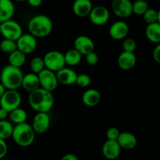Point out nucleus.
<instances>
[{
	"mask_svg": "<svg viewBox=\"0 0 160 160\" xmlns=\"http://www.w3.org/2000/svg\"><path fill=\"white\" fill-rule=\"evenodd\" d=\"M13 126L9 121L6 120H0V138L6 139L12 137Z\"/></svg>",
	"mask_w": 160,
	"mask_h": 160,
	"instance_id": "nucleus-27",
	"label": "nucleus"
},
{
	"mask_svg": "<svg viewBox=\"0 0 160 160\" xmlns=\"http://www.w3.org/2000/svg\"><path fill=\"white\" fill-rule=\"evenodd\" d=\"M146 38L152 43L160 42V23L159 22L149 23L145 29Z\"/></svg>",
	"mask_w": 160,
	"mask_h": 160,
	"instance_id": "nucleus-23",
	"label": "nucleus"
},
{
	"mask_svg": "<svg viewBox=\"0 0 160 160\" xmlns=\"http://www.w3.org/2000/svg\"><path fill=\"white\" fill-rule=\"evenodd\" d=\"M13 1H16V2H25V1H27V0H13Z\"/></svg>",
	"mask_w": 160,
	"mask_h": 160,
	"instance_id": "nucleus-43",
	"label": "nucleus"
},
{
	"mask_svg": "<svg viewBox=\"0 0 160 160\" xmlns=\"http://www.w3.org/2000/svg\"><path fill=\"white\" fill-rule=\"evenodd\" d=\"M132 3L131 0H112V10L120 18H128L133 13Z\"/></svg>",
	"mask_w": 160,
	"mask_h": 160,
	"instance_id": "nucleus-10",
	"label": "nucleus"
},
{
	"mask_svg": "<svg viewBox=\"0 0 160 160\" xmlns=\"http://www.w3.org/2000/svg\"><path fill=\"white\" fill-rule=\"evenodd\" d=\"M56 75L58 82L63 85H71L75 84L78 77V74L74 70L65 67L56 72Z\"/></svg>",
	"mask_w": 160,
	"mask_h": 160,
	"instance_id": "nucleus-16",
	"label": "nucleus"
},
{
	"mask_svg": "<svg viewBox=\"0 0 160 160\" xmlns=\"http://www.w3.org/2000/svg\"><path fill=\"white\" fill-rule=\"evenodd\" d=\"M0 49L5 53H11L12 52L15 51L17 49V42L10 39L4 38L1 42H0Z\"/></svg>",
	"mask_w": 160,
	"mask_h": 160,
	"instance_id": "nucleus-29",
	"label": "nucleus"
},
{
	"mask_svg": "<svg viewBox=\"0 0 160 160\" xmlns=\"http://www.w3.org/2000/svg\"><path fill=\"white\" fill-rule=\"evenodd\" d=\"M123 51L127 52H133L135 51L137 48V43L136 41L133 38H127L123 42Z\"/></svg>",
	"mask_w": 160,
	"mask_h": 160,
	"instance_id": "nucleus-33",
	"label": "nucleus"
},
{
	"mask_svg": "<svg viewBox=\"0 0 160 160\" xmlns=\"http://www.w3.org/2000/svg\"><path fill=\"white\" fill-rule=\"evenodd\" d=\"M109 35L114 40H122L129 33V26L126 22L118 20L112 23L109 28Z\"/></svg>",
	"mask_w": 160,
	"mask_h": 160,
	"instance_id": "nucleus-14",
	"label": "nucleus"
},
{
	"mask_svg": "<svg viewBox=\"0 0 160 160\" xmlns=\"http://www.w3.org/2000/svg\"><path fill=\"white\" fill-rule=\"evenodd\" d=\"M28 102L31 107L37 112H48L53 107L55 98L52 92L39 87L30 92Z\"/></svg>",
	"mask_w": 160,
	"mask_h": 160,
	"instance_id": "nucleus-1",
	"label": "nucleus"
},
{
	"mask_svg": "<svg viewBox=\"0 0 160 160\" xmlns=\"http://www.w3.org/2000/svg\"><path fill=\"white\" fill-rule=\"evenodd\" d=\"M73 45H74L75 49L78 50L81 55H84V56L94 51V48H95V44L92 39L86 35H80L77 37Z\"/></svg>",
	"mask_w": 160,
	"mask_h": 160,
	"instance_id": "nucleus-15",
	"label": "nucleus"
},
{
	"mask_svg": "<svg viewBox=\"0 0 160 160\" xmlns=\"http://www.w3.org/2000/svg\"><path fill=\"white\" fill-rule=\"evenodd\" d=\"M28 31L35 38H45L51 34L53 28L51 19L46 15H36L28 22Z\"/></svg>",
	"mask_w": 160,
	"mask_h": 160,
	"instance_id": "nucleus-2",
	"label": "nucleus"
},
{
	"mask_svg": "<svg viewBox=\"0 0 160 160\" xmlns=\"http://www.w3.org/2000/svg\"><path fill=\"white\" fill-rule=\"evenodd\" d=\"M81 58H82V55L75 48L68 50L64 54L66 65H68L70 67H74V66L78 65L81 62Z\"/></svg>",
	"mask_w": 160,
	"mask_h": 160,
	"instance_id": "nucleus-25",
	"label": "nucleus"
},
{
	"mask_svg": "<svg viewBox=\"0 0 160 160\" xmlns=\"http://www.w3.org/2000/svg\"><path fill=\"white\" fill-rule=\"evenodd\" d=\"M28 4L33 7H38L42 4L43 0H27Z\"/></svg>",
	"mask_w": 160,
	"mask_h": 160,
	"instance_id": "nucleus-38",
	"label": "nucleus"
},
{
	"mask_svg": "<svg viewBox=\"0 0 160 160\" xmlns=\"http://www.w3.org/2000/svg\"><path fill=\"white\" fill-rule=\"evenodd\" d=\"M12 138L17 145L21 147H28L34 142L35 132L31 125L24 122L13 127Z\"/></svg>",
	"mask_w": 160,
	"mask_h": 160,
	"instance_id": "nucleus-4",
	"label": "nucleus"
},
{
	"mask_svg": "<svg viewBox=\"0 0 160 160\" xmlns=\"http://www.w3.org/2000/svg\"><path fill=\"white\" fill-rule=\"evenodd\" d=\"M15 12L12 0H0V23L12 19Z\"/></svg>",
	"mask_w": 160,
	"mask_h": 160,
	"instance_id": "nucleus-20",
	"label": "nucleus"
},
{
	"mask_svg": "<svg viewBox=\"0 0 160 160\" xmlns=\"http://www.w3.org/2000/svg\"><path fill=\"white\" fill-rule=\"evenodd\" d=\"M109 11L106 7L103 6H97L92 7L89 19L93 24L96 26H102L106 24L109 20Z\"/></svg>",
	"mask_w": 160,
	"mask_h": 160,
	"instance_id": "nucleus-9",
	"label": "nucleus"
},
{
	"mask_svg": "<svg viewBox=\"0 0 160 160\" xmlns=\"http://www.w3.org/2000/svg\"><path fill=\"white\" fill-rule=\"evenodd\" d=\"M9 64L16 67H21L26 61V54L19 49H16L9 54Z\"/></svg>",
	"mask_w": 160,
	"mask_h": 160,
	"instance_id": "nucleus-24",
	"label": "nucleus"
},
{
	"mask_svg": "<svg viewBox=\"0 0 160 160\" xmlns=\"http://www.w3.org/2000/svg\"><path fill=\"white\" fill-rule=\"evenodd\" d=\"M142 16H143V19L145 23L148 24L158 22V11L156 9L148 8Z\"/></svg>",
	"mask_w": 160,
	"mask_h": 160,
	"instance_id": "nucleus-31",
	"label": "nucleus"
},
{
	"mask_svg": "<svg viewBox=\"0 0 160 160\" xmlns=\"http://www.w3.org/2000/svg\"><path fill=\"white\" fill-rule=\"evenodd\" d=\"M8 146L4 139L0 138V159H2L7 155Z\"/></svg>",
	"mask_w": 160,
	"mask_h": 160,
	"instance_id": "nucleus-36",
	"label": "nucleus"
},
{
	"mask_svg": "<svg viewBox=\"0 0 160 160\" xmlns=\"http://www.w3.org/2000/svg\"><path fill=\"white\" fill-rule=\"evenodd\" d=\"M85 56H86V61H87V62L89 64V65L95 66L98 63V56L94 51L88 53V54L85 55Z\"/></svg>",
	"mask_w": 160,
	"mask_h": 160,
	"instance_id": "nucleus-35",
	"label": "nucleus"
},
{
	"mask_svg": "<svg viewBox=\"0 0 160 160\" xmlns=\"http://www.w3.org/2000/svg\"><path fill=\"white\" fill-rule=\"evenodd\" d=\"M101 95L96 89H88L83 93L82 102L86 106L94 107L99 103Z\"/></svg>",
	"mask_w": 160,
	"mask_h": 160,
	"instance_id": "nucleus-22",
	"label": "nucleus"
},
{
	"mask_svg": "<svg viewBox=\"0 0 160 160\" xmlns=\"http://www.w3.org/2000/svg\"><path fill=\"white\" fill-rule=\"evenodd\" d=\"M30 67H31V71L34 73H38L39 72L42 71L43 69L45 68V62H44L43 58L39 57H34L31 59V64H30Z\"/></svg>",
	"mask_w": 160,
	"mask_h": 160,
	"instance_id": "nucleus-30",
	"label": "nucleus"
},
{
	"mask_svg": "<svg viewBox=\"0 0 160 160\" xmlns=\"http://www.w3.org/2000/svg\"><path fill=\"white\" fill-rule=\"evenodd\" d=\"M0 31H1V23H0Z\"/></svg>",
	"mask_w": 160,
	"mask_h": 160,
	"instance_id": "nucleus-44",
	"label": "nucleus"
},
{
	"mask_svg": "<svg viewBox=\"0 0 160 160\" xmlns=\"http://www.w3.org/2000/svg\"><path fill=\"white\" fill-rule=\"evenodd\" d=\"M76 84L81 88H87L91 84V78L85 73L78 74L76 80Z\"/></svg>",
	"mask_w": 160,
	"mask_h": 160,
	"instance_id": "nucleus-32",
	"label": "nucleus"
},
{
	"mask_svg": "<svg viewBox=\"0 0 160 160\" xmlns=\"http://www.w3.org/2000/svg\"><path fill=\"white\" fill-rule=\"evenodd\" d=\"M62 160H78V157L72 153H68V154L64 155L62 157Z\"/></svg>",
	"mask_w": 160,
	"mask_h": 160,
	"instance_id": "nucleus-39",
	"label": "nucleus"
},
{
	"mask_svg": "<svg viewBox=\"0 0 160 160\" xmlns=\"http://www.w3.org/2000/svg\"><path fill=\"white\" fill-rule=\"evenodd\" d=\"M153 59L157 63L160 64V42L157 44L153 50Z\"/></svg>",
	"mask_w": 160,
	"mask_h": 160,
	"instance_id": "nucleus-37",
	"label": "nucleus"
},
{
	"mask_svg": "<svg viewBox=\"0 0 160 160\" xmlns=\"http://www.w3.org/2000/svg\"><path fill=\"white\" fill-rule=\"evenodd\" d=\"M121 148L117 140H109L104 142L102 147V155L107 159L113 160L117 159L120 156Z\"/></svg>",
	"mask_w": 160,
	"mask_h": 160,
	"instance_id": "nucleus-13",
	"label": "nucleus"
},
{
	"mask_svg": "<svg viewBox=\"0 0 160 160\" xmlns=\"http://www.w3.org/2000/svg\"><path fill=\"white\" fill-rule=\"evenodd\" d=\"M148 3L145 0H136L132 3L133 13L142 16L148 9Z\"/></svg>",
	"mask_w": 160,
	"mask_h": 160,
	"instance_id": "nucleus-28",
	"label": "nucleus"
},
{
	"mask_svg": "<svg viewBox=\"0 0 160 160\" xmlns=\"http://www.w3.org/2000/svg\"><path fill=\"white\" fill-rule=\"evenodd\" d=\"M137 62V58L133 52L123 51L118 56L117 63L120 69L123 70H130L134 68Z\"/></svg>",
	"mask_w": 160,
	"mask_h": 160,
	"instance_id": "nucleus-17",
	"label": "nucleus"
},
{
	"mask_svg": "<svg viewBox=\"0 0 160 160\" xmlns=\"http://www.w3.org/2000/svg\"><path fill=\"white\" fill-rule=\"evenodd\" d=\"M44 62L45 68L53 72H57L65 67L66 62L64 54L59 51H49L44 56Z\"/></svg>",
	"mask_w": 160,
	"mask_h": 160,
	"instance_id": "nucleus-6",
	"label": "nucleus"
},
{
	"mask_svg": "<svg viewBox=\"0 0 160 160\" xmlns=\"http://www.w3.org/2000/svg\"><path fill=\"white\" fill-rule=\"evenodd\" d=\"M158 22L160 23V9L158 10Z\"/></svg>",
	"mask_w": 160,
	"mask_h": 160,
	"instance_id": "nucleus-42",
	"label": "nucleus"
},
{
	"mask_svg": "<svg viewBox=\"0 0 160 160\" xmlns=\"http://www.w3.org/2000/svg\"><path fill=\"white\" fill-rule=\"evenodd\" d=\"M23 74L20 67L6 65L2 70L0 73V81L6 89H18L21 87Z\"/></svg>",
	"mask_w": 160,
	"mask_h": 160,
	"instance_id": "nucleus-3",
	"label": "nucleus"
},
{
	"mask_svg": "<svg viewBox=\"0 0 160 160\" xmlns=\"http://www.w3.org/2000/svg\"><path fill=\"white\" fill-rule=\"evenodd\" d=\"M6 88H5L4 86H3V84L0 82V98H1V97L2 96L4 92H6Z\"/></svg>",
	"mask_w": 160,
	"mask_h": 160,
	"instance_id": "nucleus-41",
	"label": "nucleus"
},
{
	"mask_svg": "<svg viewBox=\"0 0 160 160\" xmlns=\"http://www.w3.org/2000/svg\"><path fill=\"white\" fill-rule=\"evenodd\" d=\"M17 49L20 50L25 54L33 52L37 48V38L32 34H23L17 40Z\"/></svg>",
	"mask_w": 160,
	"mask_h": 160,
	"instance_id": "nucleus-11",
	"label": "nucleus"
},
{
	"mask_svg": "<svg viewBox=\"0 0 160 160\" xmlns=\"http://www.w3.org/2000/svg\"><path fill=\"white\" fill-rule=\"evenodd\" d=\"M40 82V87L49 92H53L57 88L58 82L56 73L45 68L38 73Z\"/></svg>",
	"mask_w": 160,
	"mask_h": 160,
	"instance_id": "nucleus-8",
	"label": "nucleus"
},
{
	"mask_svg": "<svg viewBox=\"0 0 160 160\" xmlns=\"http://www.w3.org/2000/svg\"><path fill=\"white\" fill-rule=\"evenodd\" d=\"M9 117L12 123H15V124H19V123L26 122L28 114L24 109L18 107L9 112Z\"/></svg>",
	"mask_w": 160,
	"mask_h": 160,
	"instance_id": "nucleus-26",
	"label": "nucleus"
},
{
	"mask_svg": "<svg viewBox=\"0 0 160 160\" xmlns=\"http://www.w3.org/2000/svg\"><path fill=\"white\" fill-rule=\"evenodd\" d=\"M92 7L91 0H75L73 4V12L77 17H85L89 15Z\"/></svg>",
	"mask_w": 160,
	"mask_h": 160,
	"instance_id": "nucleus-18",
	"label": "nucleus"
},
{
	"mask_svg": "<svg viewBox=\"0 0 160 160\" xmlns=\"http://www.w3.org/2000/svg\"><path fill=\"white\" fill-rule=\"evenodd\" d=\"M8 116H9V112L3 108L0 107V120H6Z\"/></svg>",
	"mask_w": 160,
	"mask_h": 160,
	"instance_id": "nucleus-40",
	"label": "nucleus"
},
{
	"mask_svg": "<svg viewBox=\"0 0 160 160\" xmlns=\"http://www.w3.org/2000/svg\"><path fill=\"white\" fill-rule=\"evenodd\" d=\"M21 87L24 90L31 92L32 91L35 90L38 88L40 87V82H39V78L37 73H29L23 75V80H22Z\"/></svg>",
	"mask_w": 160,
	"mask_h": 160,
	"instance_id": "nucleus-21",
	"label": "nucleus"
},
{
	"mask_svg": "<svg viewBox=\"0 0 160 160\" xmlns=\"http://www.w3.org/2000/svg\"><path fill=\"white\" fill-rule=\"evenodd\" d=\"M50 126V117L48 112H38L34 117L32 120V127L34 132L37 134H43L46 132Z\"/></svg>",
	"mask_w": 160,
	"mask_h": 160,
	"instance_id": "nucleus-12",
	"label": "nucleus"
},
{
	"mask_svg": "<svg viewBox=\"0 0 160 160\" xmlns=\"http://www.w3.org/2000/svg\"><path fill=\"white\" fill-rule=\"evenodd\" d=\"M120 132L117 128H110L106 131V138L109 140H117Z\"/></svg>",
	"mask_w": 160,
	"mask_h": 160,
	"instance_id": "nucleus-34",
	"label": "nucleus"
},
{
	"mask_svg": "<svg viewBox=\"0 0 160 160\" xmlns=\"http://www.w3.org/2000/svg\"><path fill=\"white\" fill-rule=\"evenodd\" d=\"M21 104V95L15 89H6L0 98V107L8 112L20 107Z\"/></svg>",
	"mask_w": 160,
	"mask_h": 160,
	"instance_id": "nucleus-5",
	"label": "nucleus"
},
{
	"mask_svg": "<svg viewBox=\"0 0 160 160\" xmlns=\"http://www.w3.org/2000/svg\"><path fill=\"white\" fill-rule=\"evenodd\" d=\"M117 141L120 148L126 150L134 149L138 144L137 138L134 134L130 132L120 133Z\"/></svg>",
	"mask_w": 160,
	"mask_h": 160,
	"instance_id": "nucleus-19",
	"label": "nucleus"
},
{
	"mask_svg": "<svg viewBox=\"0 0 160 160\" xmlns=\"http://www.w3.org/2000/svg\"><path fill=\"white\" fill-rule=\"evenodd\" d=\"M0 34H2L4 38L17 42V39L23 34V30L18 22L10 19L1 23Z\"/></svg>",
	"mask_w": 160,
	"mask_h": 160,
	"instance_id": "nucleus-7",
	"label": "nucleus"
}]
</instances>
